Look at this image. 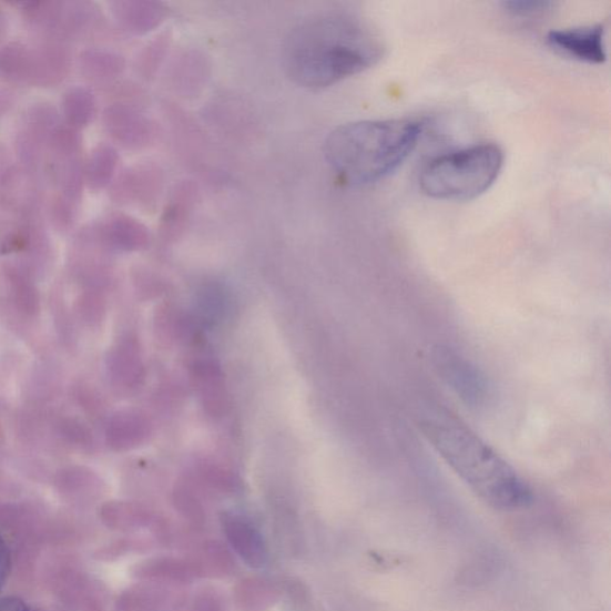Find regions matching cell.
Listing matches in <instances>:
<instances>
[{"mask_svg": "<svg viewBox=\"0 0 611 611\" xmlns=\"http://www.w3.org/2000/svg\"><path fill=\"white\" fill-rule=\"evenodd\" d=\"M175 507L179 512L193 525L205 522V509L200 499L187 488H179L174 495Z\"/></svg>", "mask_w": 611, "mask_h": 611, "instance_id": "cell-17", "label": "cell"}, {"mask_svg": "<svg viewBox=\"0 0 611 611\" xmlns=\"http://www.w3.org/2000/svg\"><path fill=\"white\" fill-rule=\"evenodd\" d=\"M547 42L561 54L588 64H602L607 59L604 27L601 24L553 30Z\"/></svg>", "mask_w": 611, "mask_h": 611, "instance_id": "cell-5", "label": "cell"}, {"mask_svg": "<svg viewBox=\"0 0 611 611\" xmlns=\"http://www.w3.org/2000/svg\"><path fill=\"white\" fill-rule=\"evenodd\" d=\"M422 124L414 120H367L340 125L327 136L325 159L352 185L394 174L416 149Z\"/></svg>", "mask_w": 611, "mask_h": 611, "instance_id": "cell-3", "label": "cell"}, {"mask_svg": "<svg viewBox=\"0 0 611 611\" xmlns=\"http://www.w3.org/2000/svg\"><path fill=\"white\" fill-rule=\"evenodd\" d=\"M198 577L222 578L230 576L234 570V560L227 548L217 541H208L192 559Z\"/></svg>", "mask_w": 611, "mask_h": 611, "instance_id": "cell-12", "label": "cell"}, {"mask_svg": "<svg viewBox=\"0 0 611 611\" xmlns=\"http://www.w3.org/2000/svg\"><path fill=\"white\" fill-rule=\"evenodd\" d=\"M384 54L381 41L350 14L325 13L291 31L285 65L305 88H326L374 67Z\"/></svg>", "mask_w": 611, "mask_h": 611, "instance_id": "cell-1", "label": "cell"}, {"mask_svg": "<svg viewBox=\"0 0 611 611\" xmlns=\"http://www.w3.org/2000/svg\"><path fill=\"white\" fill-rule=\"evenodd\" d=\"M192 611H226V605L221 594L214 591H205L197 594Z\"/></svg>", "mask_w": 611, "mask_h": 611, "instance_id": "cell-20", "label": "cell"}, {"mask_svg": "<svg viewBox=\"0 0 611 611\" xmlns=\"http://www.w3.org/2000/svg\"><path fill=\"white\" fill-rule=\"evenodd\" d=\"M96 103L92 92L83 86H73L62 100V113L73 130L85 128L95 115Z\"/></svg>", "mask_w": 611, "mask_h": 611, "instance_id": "cell-13", "label": "cell"}, {"mask_svg": "<svg viewBox=\"0 0 611 611\" xmlns=\"http://www.w3.org/2000/svg\"><path fill=\"white\" fill-rule=\"evenodd\" d=\"M552 3L547 2H508L505 3L506 9L517 18H530L538 16L550 8Z\"/></svg>", "mask_w": 611, "mask_h": 611, "instance_id": "cell-19", "label": "cell"}, {"mask_svg": "<svg viewBox=\"0 0 611 611\" xmlns=\"http://www.w3.org/2000/svg\"><path fill=\"white\" fill-rule=\"evenodd\" d=\"M234 600L242 611H268L279 600V590L268 579L246 578L234 590Z\"/></svg>", "mask_w": 611, "mask_h": 611, "instance_id": "cell-10", "label": "cell"}, {"mask_svg": "<svg viewBox=\"0 0 611 611\" xmlns=\"http://www.w3.org/2000/svg\"><path fill=\"white\" fill-rule=\"evenodd\" d=\"M11 559L9 548L2 537H0V590L7 582L10 573Z\"/></svg>", "mask_w": 611, "mask_h": 611, "instance_id": "cell-21", "label": "cell"}, {"mask_svg": "<svg viewBox=\"0 0 611 611\" xmlns=\"http://www.w3.org/2000/svg\"><path fill=\"white\" fill-rule=\"evenodd\" d=\"M140 577L159 583H190L197 578L190 559L155 558L140 568Z\"/></svg>", "mask_w": 611, "mask_h": 611, "instance_id": "cell-11", "label": "cell"}, {"mask_svg": "<svg viewBox=\"0 0 611 611\" xmlns=\"http://www.w3.org/2000/svg\"><path fill=\"white\" fill-rule=\"evenodd\" d=\"M203 477L212 488L223 492H234L240 489L236 477L217 467H208L203 471Z\"/></svg>", "mask_w": 611, "mask_h": 611, "instance_id": "cell-18", "label": "cell"}, {"mask_svg": "<svg viewBox=\"0 0 611 611\" xmlns=\"http://www.w3.org/2000/svg\"><path fill=\"white\" fill-rule=\"evenodd\" d=\"M0 611H30V609L20 599L3 598L0 599Z\"/></svg>", "mask_w": 611, "mask_h": 611, "instance_id": "cell-22", "label": "cell"}, {"mask_svg": "<svg viewBox=\"0 0 611 611\" xmlns=\"http://www.w3.org/2000/svg\"><path fill=\"white\" fill-rule=\"evenodd\" d=\"M223 528L228 543L248 567L258 569L266 561V548L257 528L244 517L226 515Z\"/></svg>", "mask_w": 611, "mask_h": 611, "instance_id": "cell-7", "label": "cell"}, {"mask_svg": "<svg viewBox=\"0 0 611 611\" xmlns=\"http://www.w3.org/2000/svg\"><path fill=\"white\" fill-rule=\"evenodd\" d=\"M193 380L207 411L214 417L225 415L228 398L221 368L212 361L198 363L194 367Z\"/></svg>", "mask_w": 611, "mask_h": 611, "instance_id": "cell-9", "label": "cell"}, {"mask_svg": "<svg viewBox=\"0 0 611 611\" xmlns=\"http://www.w3.org/2000/svg\"><path fill=\"white\" fill-rule=\"evenodd\" d=\"M31 55V50L19 42L0 47V77L11 82L29 83Z\"/></svg>", "mask_w": 611, "mask_h": 611, "instance_id": "cell-14", "label": "cell"}, {"mask_svg": "<svg viewBox=\"0 0 611 611\" xmlns=\"http://www.w3.org/2000/svg\"><path fill=\"white\" fill-rule=\"evenodd\" d=\"M81 69L95 80L105 78L118 70L116 58L99 50H86L81 54Z\"/></svg>", "mask_w": 611, "mask_h": 611, "instance_id": "cell-16", "label": "cell"}, {"mask_svg": "<svg viewBox=\"0 0 611 611\" xmlns=\"http://www.w3.org/2000/svg\"><path fill=\"white\" fill-rule=\"evenodd\" d=\"M434 364L438 373L457 394L469 404H478L485 396V384L475 367L446 348H437Z\"/></svg>", "mask_w": 611, "mask_h": 611, "instance_id": "cell-6", "label": "cell"}, {"mask_svg": "<svg viewBox=\"0 0 611 611\" xmlns=\"http://www.w3.org/2000/svg\"><path fill=\"white\" fill-rule=\"evenodd\" d=\"M503 164V151L490 143L438 155L421 170L420 190L436 200H473L490 190Z\"/></svg>", "mask_w": 611, "mask_h": 611, "instance_id": "cell-4", "label": "cell"}, {"mask_svg": "<svg viewBox=\"0 0 611 611\" xmlns=\"http://www.w3.org/2000/svg\"><path fill=\"white\" fill-rule=\"evenodd\" d=\"M116 153L108 146H99L90 154L84 169V179L92 190L104 186L113 175Z\"/></svg>", "mask_w": 611, "mask_h": 611, "instance_id": "cell-15", "label": "cell"}, {"mask_svg": "<svg viewBox=\"0 0 611 611\" xmlns=\"http://www.w3.org/2000/svg\"><path fill=\"white\" fill-rule=\"evenodd\" d=\"M30 84L39 86H53L59 84L70 69V55L57 43L43 44L31 50Z\"/></svg>", "mask_w": 611, "mask_h": 611, "instance_id": "cell-8", "label": "cell"}, {"mask_svg": "<svg viewBox=\"0 0 611 611\" xmlns=\"http://www.w3.org/2000/svg\"><path fill=\"white\" fill-rule=\"evenodd\" d=\"M419 429L454 473L485 503L500 511L531 505L528 483L472 430L444 416L421 418Z\"/></svg>", "mask_w": 611, "mask_h": 611, "instance_id": "cell-2", "label": "cell"}]
</instances>
